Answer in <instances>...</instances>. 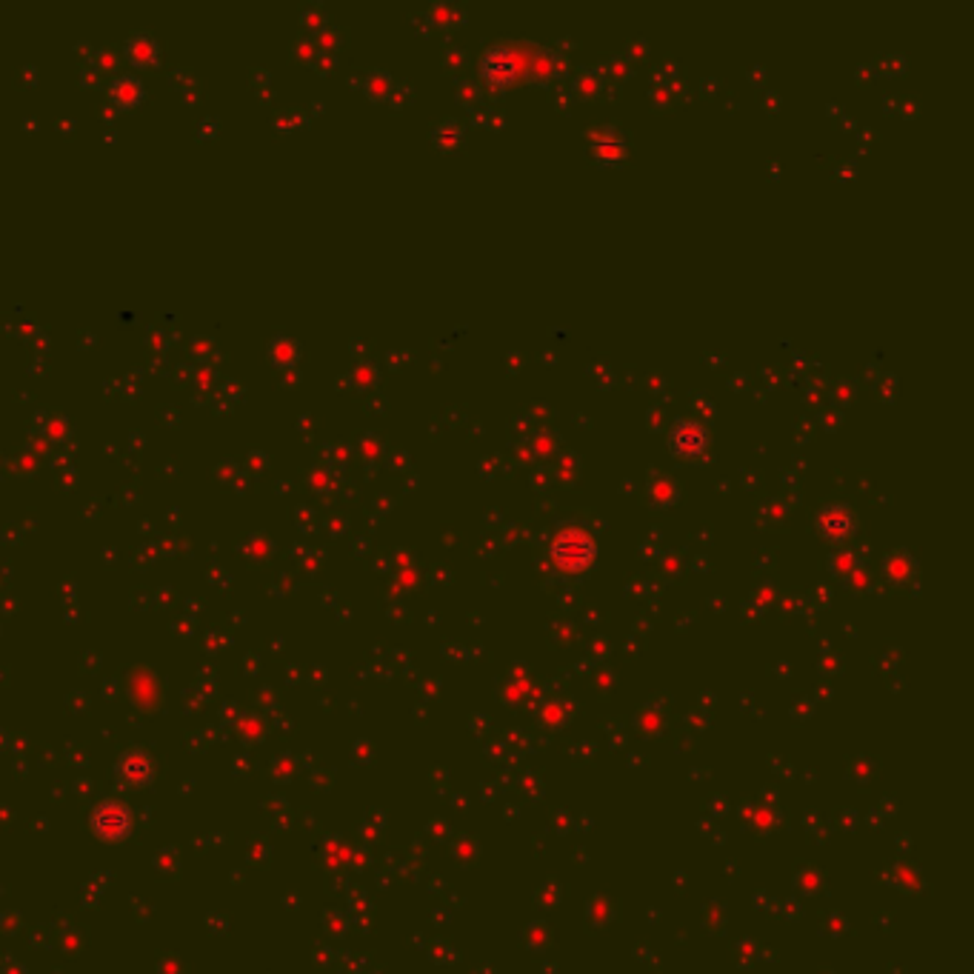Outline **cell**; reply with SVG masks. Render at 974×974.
Masks as SVG:
<instances>
[{
    "instance_id": "obj_1",
    "label": "cell",
    "mask_w": 974,
    "mask_h": 974,
    "mask_svg": "<svg viewBox=\"0 0 974 974\" xmlns=\"http://www.w3.org/2000/svg\"><path fill=\"white\" fill-rule=\"evenodd\" d=\"M549 557L560 572L566 575H583L592 569L597 557V543L592 532L580 526H563L557 529L552 543H549Z\"/></svg>"
},
{
    "instance_id": "obj_2",
    "label": "cell",
    "mask_w": 974,
    "mask_h": 974,
    "mask_svg": "<svg viewBox=\"0 0 974 974\" xmlns=\"http://www.w3.org/2000/svg\"><path fill=\"white\" fill-rule=\"evenodd\" d=\"M89 829L100 843H123L135 832V812L118 797L100 800L89 815Z\"/></svg>"
},
{
    "instance_id": "obj_3",
    "label": "cell",
    "mask_w": 974,
    "mask_h": 974,
    "mask_svg": "<svg viewBox=\"0 0 974 974\" xmlns=\"http://www.w3.org/2000/svg\"><path fill=\"white\" fill-rule=\"evenodd\" d=\"M669 449L672 455L683 460H700L706 452H709V429L700 423V420L683 418L672 423L669 429Z\"/></svg>"
},
{
    "instance_id": "obj_4",
    "label": "cell",
    "mask_w": 974,
    "mask_h": 974,
    "mask_svg": "<svg viewBox=\"0 0 974 974\" xmlns=\"http://www.w3.org/2000/svg\"><path fill=\"white\" fill-rule=\"evenodd\" d=\"M517 75V60L506 46H489L480 55V78L495 89H506Z\"/></svg>"
},
{
    "instance_id": "obj_5",
    "label": "cell",
    "mask_w": 974,
    "mask_h": 974,
    "mask_svg": "<svg viewBox=\"0 0 974 974\" xmlns=\"http://www.w3.org/2000/svg\"><path fill=\"white\" fill-rule=\"evenodd\" d=\"M115 775L123 786H132V789H143L155 780V760L149 752H140V749H132V752H123L115 763Z\"/></svg>"
},
{
    "instance_id": "obj_6",
    "label": "cell",
    "mask_w": 974,
    "mask_h": 974,
    "mask_svg": "<svg viewBox=\"0 0 974 974\" xmlns=\"http://www.w3.org/2000/svg\"><path fill=\"white\" fill-rule=\"evenodd\" d=\"M817 532L829 540H843V537L855 535L857 529V517L849 506L843 503H829L817 512Z\"/></svg>"
}]
</instances>
